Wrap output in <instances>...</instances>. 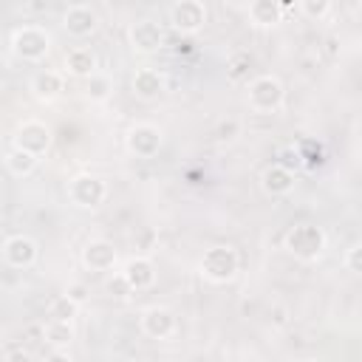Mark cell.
Returning <instances> with one entry per match:
<instances>
[{
    "label": "cell",
    "mask_w": 362,
    "mask_h": 362,
    "mask_svg": "<svg viewBox=\"0 0 362 362\" xmlns=\"http://www.w3.org/2000/svg\"><path fill=\"white\" fill-rule=\"evenodd\" d=\"M294 184H297V175L288 170V167H283V164H269L263 173H260V189L269 195V198H283V195H288L291 189H294Z\"/></svg>",
    "instance_id": "obj_13"
},
{
    "label": "cell",
    "mask_w": 362,
    "mask_h": 362,
    "mask_svg": "<svg viewBox=\"0 0 362 362\" xmlns=\"http://www.w3.org/2000/svg\"><path fill=\"white\" fill-rule=\"evenodd\" d=\"M40 257V249H37V240L28 238V235H11L6 238L3 243V263L11 266V269H31Z\"/></svg>",
    "instance_id": "obj_9"
},
{
    "label": "cell",
    "mask_w": 362,
    "mask_h": 362,
    "mask_svg": "<svg viewBox=\"0 0 362 362\" xmlns=\"http://www.w3.org/2000/svg\"><path fill=\"white\" fill-rule=\"evenodd\" d=\"M325 229L317 226V223H294L288 232H286V252L294 255L297 260L303 263H314L322 257L325 252Z\"/></svg>",
    "instance_id": "obj_1"
},
{
    "label": "cell",
    "mask_w": 362,
    "mask_h": 362,
    "mask_svg": "<svg viewBox=\"0 0 362 362\" xmlns=\"http://www.w3.org/2000/svg\"><path fill=\"white\" fill-rule=\"evenodd\" d=\"M37 161H40V156H34V153H28V150H23V147H11V150L6 153V170H8L14 178L31 175V173L37 170Z\"/></svg>",
    "instance_id": "obj_20"
},
{
    "label": "cell",
    "mask_w": 362,
    "mask_h": 362,
    "mask_svg": "<svg viewBox=\"0 0 362 362\" xmlns=\"http://www.w3.org/2000/svg\"><path fill=\"white\" fill-rule=\"evenodd\" d=\"M246 102L255 113H277L286 102V88L277 76L272 74H263V76H255L246 88Z\"/></svg>",
    "instance_id": "obj_2"
},
{
    "label": "cell",
    "mask_w": 362,
    "mask_h": 362,
    "mask_svg": "<svg viewBox=\"0 0 362 362\" xmlns=\"http://www.w3.org/2000/svg\"><path fill=\"white\" fill-rule=\"evenodd\" d=\"M68 294L82 305V303H85V297H88V288H85L82 283H71V286H68Z\"/></svg>",
    "instance_id": "obj_30"
},
{
    "label": "cell",
    "mask_w": 362,
    "mask_h": 362,
    "mask_svg": "<svg viewBox=\"0 0 362 362\" xmlns=\"http://www.w3.org/2000/svg\"><path fill=\"white\" fill-rule=\"evenodd\" d=\"M139 325H141V334L150 337V339H170V337L175 334V328H178V320H175V314H173L170 308H164V305H150V308L141 314Z\"/></svg>",
    "instance_id": "obj_10"
},
{
    "label": "cell",
    "mask_w": 362,
    "mask_h": 362,
    "mask_svg": "<svg viewBox=\"0 0 362 362\" xmlns=\"http://www.w3.org/2000/svg\"><path fill=\"white\" fill-rule=\"evenodd\" d=\"M107 198V184L99 175L82 173L68 181V201L79 209H96Z\"/></svg>",
    "instance_id": "obj_5"
},
{
    "label": "cell",
    "mask_w": 362,
    "mask_h": 362,
    "mask_svg": "<svg viewBox=\"0 0 362 362\" xmlns=\"http://www.w3.org/2000/svg\"><path fill=\"white\" fill-rule=\"evenodd\" d=\"M105 291L110 294V297H116V300H127L130 294H136V288L130 286V280L124 277V272H119V274H113L107 283H105Z\"/></svg>",
    "instance_id": "obj_25"
},
{
    "label": "cell",
    "mask_w": 362,
    "mask_h": 362,
    "mask_svg": "<svg viewBox=\"0 0 362 362\" xmlns=\"http://www.w3.org/2000/svg\"><path fill=\"white\" fill-rule=\"evenodd\" d=\"M277 164L288 167L291 173H297L300 167H305V164H303V153H300V147H283V150L277 153Z\"/></svg>",
    "instance_id": "obj_27"
},
{
    "label": "cell",
    "mask_w": 362,
    "mask_h": 362,
    "mask_svg": "<svg viewBox=\"0 0 362 362\" xmlns=\"http://www.w3.org/2000/svg\"><path fill=\"white\" fill-rule=\"evenodd\" d=\"M297 6L308 20H325L331 14V0H297Z\"/></svg>",
    "instance_id": "obj_26"
},
{
    "label": "cell",
    "mask_w": 362,
    "mask_h": 362,
    "mask_svg": "<svg viewBox=\"0 0 362 362\" xmlns=\"http://www.w3.org/2000/svg\"><path fill=\"white\" fill-rule=\"evenodd\" d=\"M74 325L65 322V320H48L45 328H42V339L51 345V348H68L74 342Z\"/></svg>",
    "instance_id": "obj_21"
},
{
    "label": "cell",
    "mask_w": 362,
    "mask_h": 362,
    "mask_svg": "<svg viewBox=\"0 0 362 362\" xmlns=\"http://www.w3.org/2000/svg\"><path fill=\"white\" fill-rule=\"evenodd\" d=\"M356 136H359V141H362V119L356 122Z\"/></svg>",
    "instance_id": "obj_33"
},
{
    "label": "cell",
    "mask_w": 362,
    "mask_h": 362,
    "mask_svg": "<svg viewBox=\"0 0 362 362\" xmlns=\"http://www.w3.org/2000/svg\"><path fill=\"white\" fill-rule=\"evenodd\" d=\"M252 62H255V59H252L249 51H235V54H229V59H226V76H229V82H246Z\"/></svg>",
    "instance_id": "obj_22"
},
{
    "label": "cell",
    "mask_w": 362,
    "mask_h": 362,
    "mask_svg": "<svg viewBox=\"0 0 362 362\" xmlns=\"http://www.w3.org/2000/svg\"><path fill=\"white\" fill-rule=\"evenodd\" d=\"M76 314H79V303H76L68 291L59 294V297H54L51 305H48V317H51V320H65V322H71Z\"/></svg>",
    "instance_id": "obj_24"
},
{
    "label": "cell",
    "mask_w": 362,
    "mask_h": 362,
    "mask_svg": "<svg viewBox=\"0 0 362 362\" xmlns=\"http://www.w3.org/2000/svg\"><path fill=\"white\" fill-rule=\"evenodd\" d=\"M359 3H362V0H359Z\"/></svg>",
    "instance_id": "obj_34"
},
{
    "label": "cell",
    "mask_w": 362,
    "mask_h": 362,
    "mask_svg": "<svg viewBox=\"0 0 362 362\" xmlns=\"http://www.w3.org/2000/svg\"><path fill=\"white\" fill-rule=\"evenodd\" d=\"M116 260H119V252L105 238H93V240H88L82 246V263L90 272H110L116 266Z\"/></svg>",
    "instance_id": "obj_12"
},
{
    "label": "cell",
    "mask_w": 362,
    "mask_h": 362,
    "mask_svg": "<svg viewBox=\"0 0 362 362\" xmlns=\"http://www.w3.org/2000/svg\"><path fill=\"white\" fill-rule=\"evenodd\" d=\"M11 51L23 62H42L51 51V34L40 25H20L11 34Z\"/></svg>",
    "instance_id": "obj_4"
},
{
    "label": "cell",
    "mask_w": 362,
    "mask_h": 362,
    "mask_svg": "<svg viewBox=\"0 0 362 362\" xmlns=\"http://www.w3.org/2000/svg\"><path fill=\"white\" fill-rule=\"evenodd\" d=\"M3 359L6 362H25V359H31V354L25 351V348H20V345H6V351H3Z\"/></svg>",
    "instance_id": "obj_29"
},
{
    "label": "cell",
    "mask_w": 362,
    "mask_h": 362,
    "mask_svg": "<svg viewBox=\"0 0 362 362\" xmlns=\"http://www.w3.org/2000/svg\"><path fill=\"white\" fill-rule=\"evenodd\" d=\"M96 65H99V59H96L93 48H88V45H76V48H71V51L65 54V71H68L71 76L88 79V76L96 74Z\"/></svg>",
    "instance_id": "obj_18"
},
{
    "label": "cell",
    "mask_w": 362,
    "mask_h": 362,
    "mask_svg": "<svg viewBox=\"0 0 362 362\" xmlns=\"http://www.w3.org/2000/svg\"><path fill=\"white\" fill-rule=\"evenodd\" d=\"M51 141H54L51 127L45 122H40V119H25L14 130V147H23V150H28V153H34L40 158L51 150Z\"/></svg>",
    "instance_id": "obj_7"
},
{
    "label": "cell",
    "mask_w": 362,
    "mask_h": 362,
    "mask_svg": "<svg viewBox=\"0 0 362 362\" xmlns=\"http://www.w3.org/2000/svg\"><path fill=\"white\" fill-rule=\"evenodd\" d=\"M161 144H164V133L156 124H150V122L133 124L127 130V136H124V147L136 158H153V156H158Z\"/></svg>",
    "instance_id": "obj_6"
},
{
    "label": "cell",
    "mask_w": 362,
    "mask_h": 362,
    "mask_svg": "<svg viewBox=\"0 0 362 362\" xmlns=\"http://www.w3.org/2000/svg\"><path fill=\"white\" fill-rule=\"evenodd\" d=\"M235 133H238V122H223L221 127H218V136L226 141V139H235Z\"/></svg>",
    "instance_id": "obj_31"
},
{
    "label": "cell",
    "mask_w": 362,
    "mask_h": 362,
    "mask_svg": "<svg viewBox=\"0 0 362 362\" xmlns=\"http://www.w3.org/2000/svg\"><path fill=\"white\" fill-rule=\"evenodd\" d=\"M170 25L181 34H198L206 25V6L201 0H175L170 8Z\"/></svg>",
    "instance_id": "obj_8"
},
{
    "label": "cell",
    "mask_w": 362,
    "mask_h": 362,
    "mask_svg": "<svg viewBox=\"0 0 362 362\" xmlns=\"http://www.w3.org/2000/svg\"><path fill=\"white\" fill-rule=\"evenodd\" d=\"M122 272H124V277L130 280V286H133L136 291H147V288L156 283V266H153V260L144 257V255L130 257Z\"/></svg>",
    "instance_id": "obj_17"
},
{
    "label": "cell",
    "mask_w": 362,
    "mask_h": 362,
    "mask_svg": "<svg viewBox=\"0 0 362 362\" xmlns=\"http://www.w3.org/2000/svg\"><path fill=\"white\" fill-rule=\"evenodd\" d=\"M345 266H348V272H354V274L362 277V243H356V246L348 249V255H345Z\"/></svg>",
    "instance_id": "obj_28"
},
{
    "label": "cell",
    "mask_w": 362,
    "mask_h": 362,
    "mask_svg": "<svg viewBox=\"0 0 362 362\" xmlns=\"http://www.w3.org/2000/svg\"><path fill=\"white\" fill-rule=\"evenodd\" d=\"M31 93H34V99H40V102H54V99H59V93L65 90V79H62V74L59 71H37L34 76H31Z\"/></svg>",
    "instance_id": "obj_16"
},
{
    "label": "cell",
    "mask_w": 362,
    "mask_h": 362,
    "mask_svg": "<svg viewBox=\"0 0 362 362\" xmlns=\"http://www.w3.org/2000/svg\"><path fill=\"white\" fill-rule=\"evenodd\" d=\"M110 93H113V82H110V76H105V74H93V76H88V82H85V96L90 99V102H107L110 99Z\"/></svg>",
    "instance_id": "obj_23"
},
{
    "label": "cell",
    "mask_w": 362,
    "mask_h": 362,
    "mask_svg": "<svg viewBox=\"0 0 362 362\" xmlns=\"http://www.w3.org/2000/svg\"><path fill=\"white\" fill-rule=\"evenodd\" d=\"M130 88H133V96H136V99L153 102V99H158V96L167 90V79H164V74L156 71V68H139V71L133 74Z\"/></svg>",
    "instance_id": "obj_14"
},
{
    "label": "cell",
    "mask_w": 362,
    "mask_h": 362,
    "mask_svg": "<svg viewBox=\"0 0 362 362\" xmlns=\"http://www.w3.org/2000/svg\"><path fill=\"white\" fill-rule=\"evenodd\" d=\"M249 20L257 28H274L283 20V6L280 0H252L249 3Z\"/></svg>",
    "instance_id": "obj_19"
},
{
    "label": "cell",
    "mask_w": 362,
    "mask_h": 362,
    "mask_svg": "<svg viewBox=\"0 0 362 362\" xmlns=\"http://www.w3.org/2000/svg\"><path fill=\"white\" fill-rule=\"evenodd\" d=\"M240 269V257L232 246L226 243H218V246H209L198 263V272L209 280V283H229Z\"/></svg>",
    "instance_id": "obj_3"
},
{
    "label": "cell",
    "mask_w": 362,
    "mask_h": 362,
    "mask_svg": "<svg viewBox=\"0 0 362 362\" xmlns=\"http://www.w3.org/2000/svg\"><path fill=\"white\" fill-rule=\"evenodd\" d=\"M223 6H229V8H249V3L252 0H221Z\"/></svg>",
    "instance_id": "obj_32"
},
{
    "label": "cell",
    "mask_w": 362,
    "mask_h": 362,
    "mask_svg": "<svg viewBox=\"0 0 362 362\" xmlns=\"http://www.w3.org/2000/svg\"><path fill=\"white\" fill-rule=\"evenodd\" d=\"M127 37H130V48L139 54H156L164 45V28L156 20H136Z\"/></svg>",
    "instance_id": "obj_11"
},
{
    "label": "cell",
    "mask_w": 362,
    "mask_h": 362,
    "mask_svg": "<svg viewBox=\"0 0 362 362\" xmlns=\"http://www.w3.org/2000/svg\"><path fill=\"white\" fill-rule=\"evenodd\" d=\"M96 25H99V17H96V11L88 8V6H71V8L62 14V28H65L71 37H76V40L90 37V34L96 31Z\"/></svg>",
    "instance_id": "obj_15"
}]
</instances>
